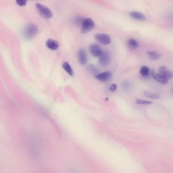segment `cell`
<instances>
[{
    "label": "cell",
    "instance_id": "cell-1",
    "mask_svg": "<svg viewBox=\"0 0 173 173\" xmlns=\"http://www.w3.org/2000/svg\"><path fill=\"white\" fill-rule=\"evenodd\" d=\"M38 31V27L34 23H30L24 27L23 31V35L26 40H31L37 34Z\"/></svg>",
    "mask_w": 173,
    "mask_h": 173
},
{
    "label": "cell",
    "instance_id": "cell-5",
    "mask_svg": "<svg viewBox=\"0 0 173 173\" xmlns=\"http://www.w3.org/2000/svg\"><path fill=\"white\" fill-rule=\"evenodd\" d=\"M111 60L110 55L108 52H103L99 56V63L100 65L103 67L107 66L109 64Z\"/></svg>",
    "mask_w": 173,
    "mask_h": 173
},
{
    "label": "cell",
    "instance_id": "cell-17",
    "mask_svg": "<svg viewBox=\"0 0 173 173\" xmlns=\"http://www.w3.org/2000/svg\"><path fill=\"white\" fill-rule=\"evenodd\" d=\"M87 69L91 74L93 75L94 76H96V75L99 73L98 69L93 64H89V66H87Z\"/></svg>",
    "mask_w": 173,
    "mask_h": 173
},
{
    "label": "cell",
    "instance_id": "cell-14",
    "mask_svg": "<svg viewBox=\"0 0 173 173\" xmlns=\"http://www.w3.org/2000/svg\"><path fill=\"white\" fill-rule=\"evenodd\" d=\"M63 69H64V71L70 75V76H72L74 74V72H73V69L71 67L70 64H69V63L67 62H65L63 63L62 65Z\"/></svg>",
    "mask_w": 173,
    "mask_h": 173
},
{
    "label": "cell",
    "instance_id": "cell-10",
    "mask_svg": "<svg viewBox=\"0 0 173 173\" xmlns=\"http://www.w3.org/2000/svg\"><path fill=\"white\" fill-rule=\"evenodd\" d=\"M152 76L155 80L159 82V83L163 84H166L168 82V79L165 77L164 76L160 74L159 73H156L153 72L152 73Z\"/></svg>",
    "mask_w": 173,
    "mask_h": 173
},
{
    "label": "cell",
    "instance_id": "cell-3",
    "mask_svg": "<svg viewBox=\"0 0 173 173\" xmlns=\"http://www.w3.org/2000/svg\"><path fill=\"white\" fill-rule=\"evenodd\" d=\"M95 26L93 20L90 18H86L82 20L81 23V32L83 34L90 32Z\"/></svg>",
    "mask_w": 173,
    "mask_h": 173
},
{
    "label": "cell",
    "instance_id": "cell-9",
    "mask_svg": "<svg viewBox=\"0 0 173 173\" xmlns=\"http://www.w3.org/2000/svg\"><path fill=\"white\" fill-rule=\"evenodd\" d=\"M159 73L164 76L167 79H170L173 77V74L171 71L169 70L165 66H161L159 69Z\"/></svg>",
    "mask_w": 173,
    "mask_h": 173
},
{
    "label": "cell",
    "instance_id": "cell-12",
    "mask_svg": "<svg viewBox=\"0 0 173 173\" xmlns=\"http://www.w3.org/2000/svg\"><path fill=\"white\" fill-rule=\"evenodd\" d=\"M130 17L136 20L144 21L146 20V17L140 12L133 11L130 14Z\"/></svg>",
    "mask_w": 173,
    "mask_h": 173
},
{
    "label": "cell",
    "instance_id": "cell-21",
    "mask_svg": "<svg viewBox=\"0 0 173 173\" xmlns=\"http://www.w3.org/2000/svg\"><path fill=\"white\" fill-rule=\"evenodd\" d=\"M117 85L115 84V83H113V84L110 85V86H109V90L111 92H115L117 89Z\"/></svg>",
    "mask_w": 173,
    "mask_h": 173
},
{
    "label": "cell",
    "instance_id": "cell-19",
    "mask_svg": "<svg viewBox=\"0 0 173 173\" xmlns=\"http://www.w3.org/2000/svg\"><path fill=\"white\" fill-rule=\"evenodd\" d=\"M136 103L137 104L141 105H148L152 104V102L149 101L144 100L142 99H137L136 101Z\"/></svg>",
    "mask_w": 173,
    "mask_h": 173
},
{
    "label": "cell",
    "instance_id": "cell-6",
    "mask_svg": "<svg viewBox=\"0 0 173 173\" xmlns=\"http://www.w3.org/2000/svg\"><path fill=\"white\" fill-rule=\"evenodd\" d=\"M89 51L91 55L94 57H99L103 52L100 46L96 44L90 45L89 46Z\"/></svg>",
    "mask_w": 173,
    "mask_h": 173
},
{
    "label": "cell",
    "instance_id": "cell-18",
    "mask_svg": "<svg viewBox=\"0 0 173 173\" xmlns=\"http://www.w3.org/2000/svg\"><path fill=\"white\" fill-rule=\"evenodd\" d=\"M150 72V70L147 66H143L141 68L140 73L143 77H147L148 76Z\"/></svg>",
    "mask_w": 173,
    "mask_h": 173
},
{
    "label": "cell",
    "instance_id": "cell-22",
    "mask_svg": "<svg viewBox=\"0 0 173 173\" xmlns=\"http://www.w3.org/2000/svg\"><path fill=\"white\" fill-rule=\"evenodd\" d=\"M123 87L125 89H129L130 87V85L129 84V83L125 82L124 84H123Z\"/></svg>",
    "mask_w": 173,
    "mask_h": 173
},
{
    "label": "cell",
    "instance_id": "cell-8",
    "mask_svg": "<svg viewBox=\"0 0 173 173\" xmlns=\"http://www.w3.org/2000/svg\"><path fill=\"white\" fill-rule=\"evenodd\" d=\"M112 75V74L111 72L109 71H105L103 73H98L95 76V78L97 80L100 81L106 82L111 78Z\"/></svg>",
    "mask_w": 173,
    "mask_h": 173
},
{
    "label": "cell",
    "instance_id": "cell-7",
    "mask_svg": "<svg viewBox=\"0 0 173 173\" xmlns=\"http://www.w3.org/2000/svg\"><path fill=\"white\" fill-rule=\"evenodd\" d=\"M79 62L81 65H85L87 62V55L86 51L83 49H80L78 52Z\"/></svg>",
    "mask_w": 173,
    "mask_h": 173
},
{
    "label": "cell",
    "instance_id": "cell-16",
    "mask_svg": "<svg viewBox=\"0 0 173 173\" xmlns=\"http://www.w3.org/2000/svg\"><path fill=\"white\" fill-rule=\"evenodd\" d=\"M144 96L146 97L151 99H159L160 97V96L159 94H157V93H152L147 92V91L145 92L144 93Z\"/></svg>",
    "mask_w": 173,
    "mask_h": 173
},
{
    "label": "cell",
    "instance_id": "cell-2",
    "mask_svg": "<svg viewBox=\"0 0 173 173\" xmlns=\"http://www.w3.org/2000/svg\"><path fill=\"white\" fill-rule=\"evenodd\" d=\"M36 8L40 16L45 19H49L52 17L51 11L44 5L38 3L36 4Z\"/></svg>",
    "mask_w": 173,
    "mask_h": 173
},
{
    "label": "cell",
    "instance_id": "cell-11",
    "mask_svg": "<svg viewBox=\"0 0 173 173\" xmlns=\"http://www.w3.org/2000/svg\"><path fill=\"white\" fill-rule=\"evenodd\" d=\"M46 46L52 50H57L59 48V43L56 40L49 39L46 41Z\"/></svg>",
    "mask_w": 173,
    "mask_h": 173
},
{
    "label": "cell",
    "instance_id": "cell-15",
    "mask_svg": "<svg viewBox=\"0 0 173 173\" xmlns=\"http://www.w3.org/2000/svg\"><path fill=\"white\" fill-rule=\"evenodd\" d=\"M127 45L130 48L133 50H136L139 46V43L134 39H130L127 42Z\"/></svg>",
    "mask_w": 173,
    "mask_h": 173
},
{
    "label": "cell",
    "instance_id": "cell-20",
    "mask_svg": "<svg viewBox=\"0 0 173 173\" xmlns=\"http://www.w3.org/2000/svg\"><path fill=\"white\" fill-rule=\"evenodd\" d=\"M15 1L16 4L21 7L25 6L27 1V0H15Z\"/></svg>",
    "mask_w": 173,
    "mask_h": 173
},
{
    "label": "cell",
    "instance_id": "cell-4",
    "mask_svg": "<svg viewBox=\"0 0 173 173\" xmlns=\"http://www.w3.org/2000/svg\"><path fill=\"white\" fill-rule=\"evenodd\" d=\"M96 41L102 45H107L111 43V38L108 35L99 33L94 36Z\"/></svg>",
    "mask_w": 173,
    "mask_h": 173
},
{
    "label": "cell",
    "instance_id": "cell-13",
    "mask_svg": "<svg viewBox=\"0 0 173 173\" xmlns=\"http://www.w3.org/2000/svg\"><path fill=\"white\" fill-rule=\"evenodd\" d=\"M147 57L151 60H157L160 59L161 56L157 52L154 51L147 52Z\"/></svg>",
    "mask_w": 173,
    "mask_h": 173
}]
</instances>
